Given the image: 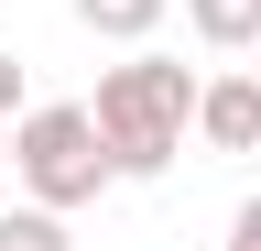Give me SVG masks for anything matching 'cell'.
I'll return each mask as SVG.
<instances>
[{
    "mask_svg": "<svg viewBox=\"0 0 261 251\" xmlns=\"http://www.w3.org/2000/svg\"><path fill=\"white\" fill-rule=\"evenodd\" d=\"M196 99H207V77L174 66V55H152V44H130L120 66H98V131H109L120 153V186H152V175H174V153L196 131Z\"/></svg>",
    "mask_w": 261,
    "mask_h": 251,
    "instance_id": "1",
    "label": "cell"
},
{
    "mask_svg": "<svg viewBox=\"0 0 261 251\" xmlns=\"http://www.w3.org/2000/svg\"><path fill=\"white\" fill-rule=\"evenodd\" d=\"M11 175H22V197L76 218V208H98L120 186V153H109V131H98L87 99H44V109L11 120Z\"/></svg>",
    "mask_w": 261,
    "mask_h": 251,
    "instance_id": "2",
    "label": "cell"
},
{
    "mask_svg": "<svg viewBox=\"0 0 261 251\" xmlns=\"http://www.w3.org/2000/svg\"><path fill=\"white\" fill-rule=\"evenodd\" d=\"M196 142H207V153H261V66L207 77V99H196Z\"/></svg>",
    "mask_w": 261,
    "mask_h": 251,
    "instance_id": "3",
    "label": "cell"
},
{
    "mask_svg": "<svg viewBox=\"0 0 261 251\" xmlns=\"http://www.w3.org/2000/svg\"><path fill=\"white\" fill-rule=\"evenodd\" d=\"M65 11H76V22H87L98 44H152L174 0H65Z\"/></svg>",
    "mask_w": 261,
    "mask_h": 251,
    "instance_id": "4",
    "label": "cell"
},
{
    "mask_svg": "<svg viewBox=\"0 0 261 251\" xmlns=\"http://www.w3.org/2000/svg\"><path fill=\"white\" fill-rule=\"evenodd\" d=\"M185 33L218 44V55H250L261 44V0H185Z\"/></svg>",
    "mask_w": 261,
    "mask_h": 251,
    "instance_id": "5",
    "label": "cell"
},
{
    "mask_svg": "<svg viewBox=\"0 0 261 251\" xmlns=\"http://www.w3.org/2000/svg\"><path fill=\"white\" fill-rule=\"evenodd\" d=\"M0 251H76V230H65V208L22 197V208H0Z\"/></svg>",
    "mask_w": 261,
    "mask_h": 251,
    "instance_id": "6",
    "label": "cell"
},
{
    "mask_svg": "<svg viewBox=\"0 0 261 251\" xmlns=\"http://www.w3.org/2000/svg\"><path fill=\"white\" fill-rule=\"evenodd\" d=\"M22 109H33V99H22V55L0 44V120H22Z\"/></svg>",
    "mask_w": 261,
    "mask_h": 251,
    "instance_id": "7",
    "label": "cell"
},
{
    "mask_svg": "<svg viewBox=\"0 0 261 251\" xmlns=\"http://www.w3.org/2000/svg\"><path fill=\"white\" fill-rule=\"evenodd\" d=\"M218 251H261V197H240V218H228V240Z\"/></svg>",
    "mask_w": 261,
    "mask_h": 251,
    "instance_id": "8",
    "label": "cell"
},
{
    "mask_svg": "<svg viewBox=\"0 0 261 251\" xmlns=\"http://www.w3.org/2000/svg\"><path fill=\"white\" fill-rule=\"evenodd\" d=\"M0 164H11V120H0Z\"/></svg>",
    "mask_w": 261,
    "mask_h": 251,
    "instance_id": "9",
    "label": "cell"
},
{
    "mask_svg": "<svg viewBox=\"0 0 261 251\" xmlns=\"http://www.w3.org/2000/svg\"><path fill=\"white\" fill-rule=\"evenodd\" d=\"M250 66H261V44H250Z\"/></svg>",
    "mask_w": 261,
    "mask_h": 251,
    "instance_id": "10",
    "label": "cell"
}]
</instances>
